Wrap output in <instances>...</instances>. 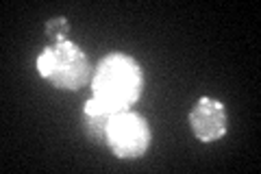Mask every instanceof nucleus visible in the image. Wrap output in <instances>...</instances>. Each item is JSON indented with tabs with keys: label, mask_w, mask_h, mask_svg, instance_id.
I'll list each match as a JSON object with an SVG mask.
<instances>
[{
	"label": "nucleus",
	"mask_w": 261,
	"mask_h": 174,
	"mask_svg": "<svg viewBox=\"0 0 261 174\" xmlns=\"http://www.w3.org/2000/svg\"><path fill=\"white\" fill-rule=\"evenodd\" d=\"M37 72L57 89L79 92L81 87L92 83L94 65L83 48L65 39L44 48V53L37 57Z\"/></svg>",
	"instance_id": "2"
},
{
	"label": "nucleus",
	"mask_w": 261,
	"mask_h": 174,
	"mask_svg": "<svg viewBox=\"0 0 261 174\" xmlns=\"http://www.w3.org/2000/svg\"><path fill=\"white\" fill-rule=\"evenodd\" d=\"M190 127L194 135L202 144L218 142L226 135L228 118L224 111V105L214 98H198L190 111Z\"/></svg>",
	"instance_id": "4"
},
{
	"label": "nucleus",
	"mask_w": 261,
	"mask_h": 174,
	"mask_svg": "<svg viewBox=\"0 0 261 174\" xmlns=\"http://www.w3.org/2000/svg\"><path fill=\"white\" fill-rule=\"evenodd\" d=\"M113 113H116V109H111L109 105L100 103L94 96L85 103V107H83V131L92 144H98V146L107 144V127H109Z\"/></svg>",
	"instance_id": "5"
},
{
	"label": "nucleus",
	"mask_w": 261,
	"mask_h": 174,
	"mask_svg": "<svg viewBox=\"0 0 261 174\" xmlns=\"http://www.w3.org/2000/svg\"><path fill=\"white\" fill-rule=\"evenodd\" d=\"M94 98L109 105L111 109H130L142 96L144 72L140 63L124 53H109L94 68L92 77Z\"/></svg>",
	"instance_id": "1"
},
{
	"label": "nucleus",
	"mask_w": 261,
	"mask_h": 174,
	"mask_svg": "<svg viewBox=\"0 0 261 174\" xmlns=\"http://www.w3.org/2000/svg\"><path fill=\"white\" fill-rule=\"evenodd\" d=\"M46 35L53 39V44H59V41H65V35L70 33V22L65 18H53L46 22Z\"/></svg>",
	"instance_id": "6"
},
{
	"label": "nucleus",
	"mask_w": 261,
	"mask_h": 174,
	"mask_svg": "<svg viewBox=\"0 0 261 174\" xmlns=\"http://www.w3.org/2000/svg\"><path fill=\"white\" fill-rule=\"evenodd\" d=\"M152 142L150 124L140 113L122 109L111 115L107 127V146L118 159H140L148 153Z\"/></svg>",
	"instance_id": "3"
}]
</instances>
